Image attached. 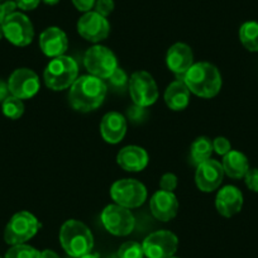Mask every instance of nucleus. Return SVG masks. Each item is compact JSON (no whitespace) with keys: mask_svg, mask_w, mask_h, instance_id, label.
<instances>
[{"mask_svg":"<svg viewBox=\"0 0 258 258\" xmlns=\"http://www.w3.org/2000/svg\"><path fill=\"white\" fill-rule=\"evenodd\" d=\"M108 93V86L103 79L93 75H84L76 79L70 88L69 101L75 110L89 113L103 104Z\"/></svg>","mask_w":258,"mask_h":258,"instance_id":"f257e3e1","label":"nucleus"},{"mask_svg":"<svg viewBox=\"0 0 258 258\" xmlns=\"http://www.w3.org/2000/svg\"><path fill=\"white\" fill-rule=\"evenodd\" d=\"M182 80L190 93L204 99L214 98L222 89V75L214 64L209 62L194 63Z\"/></svg>","mask_w":258,"mask_h":258,"instance_id":"f03ea898","label":"nucleus"},{"mask_svg":"<svg viewBox=\"0 0 258 258\" xmlns=\"http://www.w3.org/2000/svg\"><path fill=\"white\" fill-rule=\"evenodd\" d=\"M59 243L70 257L79 258L91 253L94 237L91 230L83 222L70 219L62 224L59 230Z\"/></svg>","mask_w":258,"mask_h":258,"instance_id":"7ed1b4c3","label":"nucleus"},{"mask_svg":"<svg viewBox=\"0 0 258 258\" xmlns=\"http://www.w3.org/2000/svg\"><path fill=\"white\" fill-rule=\"evenodd\" d=\"M79 75V66L69 56L54 57L49 61L43 73L44 84L53 91H62L71 88Z\"/></svg>","mask_w":258,"mask_h":258,"instance_id":"20e7f679","label":"nucleus"},{"mask_svg":"<svg viewBox=\"0 0 258 258\" xmlns=\"http://www.w3.org/2000/svg\"><path fill=\"white\" fill-rule=\"evenodd\" d=\"M110 197L114 203L126 209L141 207L147 199V188L135 178H123L111 185Z\"/></svg>","mask_w":258,"mask_h":258,"instance_id":"39448f33","label":"nucleus"},{"mask_svg":"<svg viewBox=\"0 0 258 258\" xmlns=\"http://www.w3.org/2000/svg\"><path fill=\"white\" fill-rule=\"evenodd\" d=\"M39 222L32 213L19 212L12 217L4 230V240L8 244H23L39 230Z\"/></svg>","mask_w":258,"mask_h":258,"instance_id":"423d86ee","label":"nucleus"},{"mask_svg":"<svg viewBox=\"0 0 258 258\" xmlns=\"http://www.w3.org/2000/svg\"><path fill=\"white\" fill-rule=\"evenodd\" d=\"M84 66L90 75L99 79H109L118 69V61L106 47L96 44L90 47L84 56Z\"/></svg>","mask_w":258,"mask_h":258,"instance_id":"0eeeda50","label":"nucleus"},{"mask_svg":"<svg viewBox=\"0 0 258 258\" xmlns=\"http://www.w3.org/2000/svg\"><path fill=\"white\" fill-rule=\"evenodd\" d=\"M101 223L110 234L125 237L135 229L136 219L132 212L118 204H110L101 212Z\"/></svg>","mask_w":258,"mask_h":258,"instance_id":"6e6552de","label":"nucleus"},{"mask_svg":"<svg viewBox=\"0 0 258 258\" xmlns=\"http://www.w3.org/2000/svg\"><path fill=\"white\" fill-rule=\"evenodd\" d=\"M129 94L133 103L141 108H147L158 99V88L155 79L147 71H137L129 79Z\"/></svg>","mask_w":258,"mask_h":258,"instance_id":"1a4fd4ad","label":"nucleus"},{"mask_svg":"<svg viewBox=\"0 0 258 258\" xmlns=\"http://www.w3.org/2000/svg\"><path fill=\"white\" fill-rule=\"evenodd\" d=\"M2 27H3L4 37L14 46L26 47L33 41V24L29 21L28 17L24 16L23 13L14 12V13L9 14L4 19Z\"/></svg>","mask_w":258,"mask_h":258,"instance_id":"9d476101","label":"nucleus"},{"mask_svg":"<svg viewBox=\"0 0 258 258\" xmlns=\"http://www.w3.org/2000/svg\"><path fill=\"white\" fill-rule=\"evenodd\" d=\"M178 239L170 230H157L143 240L142 247L147 258H170L177 250Z\"/></svg>","mask_w":258,"mask_h":258,"instance_id":"9b49d317","label":"nucleus"},{"mask_svg":"<svg viewBox=\"0 0 258 258\" xmlns=\"http://www.w3.org/2000/svg\"><path fill=\"white\" fill-rule=\"evenodd\" d=\"M8 86L11 95L24 100L33 98L38 93L41 83L38 75L34 71L29 69H18L9 78Z\"/></svg>","mask_w":258,"mask_h":258,"instance_id":"f8f14e48","label":"nucleus"},{"mask_svg":"<svg viewBox=\"0 0 258 258\" xmlns=\"http://www.w3.org/2000/svg\"><path fill=\"white\" fill-rule=\"evenodd\" d=\"M78 32L84 39L96 43L104 41L109 36L110 24L105 17L96 12H88L79 19Z\"/></svg>","mask_w":258,"mask_h":258,"instance_id":"ddd939ff","label":"nucleus"},{"mask_svg":"<svg viewBox=\"0 0 258 258\" xmlns=\"http://www.w3.org/2000/svg\"><path fill=\"white\" fill-rule=\"evenodd\" d=\"M223 177H224V170L222 163L218 161L209 158L205 162L198 165L195 182L199 190L204 192H212L217 190L222 183Z\"/></svg>","mask_w":258,"mask_h":258,"instance_id":"4468645a","label":"nucleus"},{"mask_svg":"<svg viewBox=\"0 0 258 258\" xmlns=\"http://www.w3.org/2000/svg\"><path fill=\"white\" fill-rule=\"evenodd\" d=\"M166 64L168 70L175 74L178 80H182L188 69L194 64V53L191 47L181 42L171 46L166 54Z\"/></svg>","mask_w":258,"mask_h":258,"instance_id":"2eb2a0df","label":"nucleus"},{"mask_svg":"<svg viewBox=\"0 0 258 258\" xmlns=\"http://www.w3.org/2000/svg\"><path fill=\"white\" fill-rule=\"evenodd\" d=\"M150 208L156 219L161 222H170L177 215L178 200L173 192L158 190L151 198Z\"/></svg>","mask_w":258,"mask_h":258,"instance_id":"dca6fc26","label":"nucleus"},{"mask_svg":"<svg viewBox=\"0 0 258 258\" xmlns=\"http://www.w3.org/2000/svg\"><path fill=\"white\" fill-rule=\"evenodd\" d=\"M39 47L47 57L63 56L69 48L68 36L58 27H49L39 36Z\"/></svg>","mask_w":258,"mask_h":258,"instance_id":"f3484780","label":"nucleus"},{"mask_svg":"<svg viewBox=\"0 0 258 258\" xmlns=\"http://www.w3.org/2000/svg\"><path fill=\"white\" fill-rule=\"evenodd\" d=\"M242 207L243 195L238 187L228 185L218 191L215 198V208L222 217H233L242 210Z\"/></svg>","mask_w":258,"mask_h":258,"instance_id":"a211bd4d","label":"nucleus"},{"mask_svg":"<svg viewBox=\"0 0 258 258\" xmlns=\"http://www.w3.org/2000/svg\"><path fill=\"white\" fill-rule=\"evenodd\" d=\"M101 137L110 145L121 142L126 133V119L118 111H110L103 116L100 123Z\"/></svg>","mask_w":258,"mask_h":258,"instance_id":"6ab92c4d","label":"nucleus"},{"mask_svg":"<svg viewBox=\"0 0 258 258\" xmlns=\"http://www.w3.org/2000/svg\"><path fill=\"white\" fill-rule=\"evenodd\" d=\"M148 162V153L138 146H126L116 155V163L128 172H140L147 167Z\"/></svg>","mask_w":258,"mask_h":258,"instance_id":"aec40b11","label":"nucleus"},{"mask_svg":"<svg viewBox=\"0 0 258 258\" xmlns=\"http://www.w3.org/2000/svg\"><path fill=\"white\" fill-rule=\"evenodd\" d=\"M165 103L171 110L181 111L187 108L190 103V90L183 80L172 81L165 91Z\"/></svg>","mask_w":258,"mask_h":258,"instance_id":"412c9836","label":"nucleus"},{"mask_svg":"<svg viewBox=\"0 0 258 258\" xmlns=\"http://www.w3.org/2000/svg\"><path fill=\"white\" fill-rule=\"evenodd\" d=\"M223 170L227 176L232 178H243L249 170V163L247 157L239 151H230L223 156Z\"/></svg>","mask_w":258,"mask_h":258,"instance_id":"4be33fe9","label":"nucleus"},{"mask_svg":"<svg viewBox=\"0 0 258 258\" xmlns=\"http://www.w3.org/2000/svg\"><path fill=\"white\" fill-rule=\"evenodd\" d=\"M213 142L208 137H199L194 141L192 145L190 147V155L191 160L195 165H200V163L205 162L209 160L210 156L213 153Z\"/></svg>","mask_w":258,"mask_h":258,"instance_id":"5701e85b","label":"nucleus"},{"mask_svg":"<svg viewBox=\"0 0 258 258\" xmlns=\"http://www.w3.org/2000/svg\"><path fill=\"white\" fill-rule=\"evenodd\" d=\"M239 39L245 49L258 52V23L245 22L239 28Z\"/></svg>","mask_w":258,"mask_h":258,"instance_id":"b1692460","label":"nucleus"},{"mask_svg":"<svg viewBox=\"0 0 258 258\" xmlns=\"http://www.w3.org/2000/svg\"><path fill=\"white\" fill-rule=\"evenodd\" d=\"M2 110L3 114L9 119H19L24 113V104L22 99L16 98L13 95H9L6 100L2 103Z\"/></svg>","mask_w":258,"mask_h":258,"instance_id":"393cba45","label":"nucleus"},{"mask_svg":"<svg viewBox=\"0 0 258 258\" xmlns=\"http://www.w3.org/2000/svg\"><path fill=\"white\" fill-rule=\"evenodd\" d=\"M41 252L36 248L27 244H16L9 248L6 253V258H39Z\"/></svg>","mask_w":258,"mask_h":258,"instance_id":"a878e982","label":"nucleus"},{"mask_svg":"<svg viewBox=\"0 0 258 258\" xmlns=\"http://www.w3.org/2000/svg\"><path fill=\"white\" fill-rule=\"evenodd\" d=\"M116 255L119 258H143L145 252L142 244L138 242H125L120 245Z\"/></svg>","mask_w":258,"mask_h":258,"instance_id":"bb28decb","label":"nucleus"},{"mask_svg":"<svg viewBox=\"0 0 258 258\" xmlns=\"http://www.w3.org/2000/svg\"><path fill=\"white\" fill-rule=\"evenodd\" d=\"M109 83H110L111 86L116 89H123L124 86L128 84V78H126V74L124 73L121 69H116L113 73V75L108 79Z\"/></svg>","mask_w":258,"mask_h":258,"instance_id":"cd10ccee","label":"nucleus"},{"mask_svg":"<svg viewBox=\"0 0 258 258\" xmlns=\"http://www.w3.org/2000/svg\"><path fill=\"white\" fill-rule=\"evenodd\" d=\"M160 187L163 191L173 192V190L177 187V177H176V175L171 172L165 173L160 180Z\"/></svg>","mask_w":258,"mask_h":258,"instance_id":"c85d7f7f","label":"nucleus"},{"mask_svg":"<svg viewBox=\"0 0 258 258\" xmlns=\"http://www.w3.org/2000/svg\"><path fill=\"white\" fill-rule=\"evenodd\" d=\"M213 150L220 156H225L232 151V145L225 137H217L213 141Z\"/></svg>","mask_w":258,"mask_h":258,"instance_id":"c756f323","label":"nucleus"},{"mask_svg":"<svg viewBox=\"0 0 258 258\" xmlns=\"http://www.w3.org/2000/svg\"><path fill=\"white\" fill-rule=\"evenodd\" d=\"M114 11V2L113 0H96L95 12L103 17H108Z\"/></svg>","mask_w":258,"mask_h":258,"instance_id":"7c9ffc66","label":"nucleus"},{"mask_svg":"<svg viewBox=\"0 0 258 258\" xmlns=\"http://www.w3.org/2000/svg\"><path fill=\"white\" fill-rule=\"evenodd\" d=\"M244 181L249 190L258 192V168H249L245 173Z\"/></svg>","mask_w":258,"mask_h":258,"instance_id":"2f4dec72","label":"nucleus"},{"mask_svg":"<svg viewBox=\"0 0 258 258\" xmlns=\"http://www.w3.org/2000/svg\"><path fill=\"white\" fill-rule=\"evenodd\" d=\"M73 3L78 11L88 13L95 7L96 0H73Z\"/></svg>","mask_w":258,"mask_h":258,"instance_id":"473e14b6","label":"nucleus"},{"mask_svg":"<svg viewBox=\"0 0 258 258\" xmlns=\"http://www.w3.org/2000/svg\"><path fill=\"white\" fill-rule=\"evenodd\" d=\"M18 8H21L22 11H33L38 7L39 2L41 0H14Z\"/></svg>","mask_w":258,"mask_h":258,"instance_id":"72a5a7b5","label":"nucleus"},{"mask_svg":"<svg viewBox=\"0 0 258 258\" xmlns=\"http://www.w3.org/2000/svg\"><path fill=\"white\" fill-rule=\"evenodd\" d=\"M9 93H11V91H9L8 83L0 80V103H3V101L8 98Z\"/></svg>","mask_w":258,"mask_h":258,"instance_id":"f704fd0d","label":"nucleus"},{"mask_svg":"<svg viewBox=\"0 0 258 258\" xmlns=\"http://www.w3.org/2000/svg\"><path fill=\"white\" fill-rule=\"evenodd\" d=\"M39 258H59V255L56 252L51 249H44L41 252V257Z\"/></svg>","mask_w":258,"mask_h":258,"instance_id":"c9c22d12","label":"nucleus"},{"mask_svg":"<svg viewBox=\"0 0 258 258\" xmlns=\"http://www.w3.org/2000/svg\"><path fill=\"white\" fill-rule=\"evenodd\" d=\"M7 17H8V13L6 11V7H4V4H0V24H3Z\"/></svg>","mask_w":258,"mask_h":258,"instance_id":"e433bc0d","label":"nucleus"},{"mask_svg":"<svg viewBox=\"0 0 258 258\" xmlns=\"http://www.w3.org/2000/svg\"><path fill=\"white\" fill-rule=\"evenodd\" d=\"M79 258H99L98 254H94V253H88V254L85 255H81V257Z\"/></svg>","mask_w":258,"mask_h":258,"instance_id":"4c0bfd02","label":"nucleus"},{"mask_svg":"<svg viewBox=\"0 0 258 258\" xmlns=\"http://www.w3.org/2000/svg\"><path fill=\"white\" fill-rule=\"evenodd\" d=\"M44 3L48 4V6H56L57 3H58L59 0H43Z\"/></svg>","mask_w":258,"mask_h":258,"instance_id":"58836bf2","label":"nucleus"},{"mask_svg":"<svg viewBox=\"0 0 258 258\" xmlns=\"http://www.w3.org/2000/svg\"><path fill=\"white\" fill-rule=\"evenodd\" d=\"M4 37V33H3V27H2V24H0V39L3 38Z\"/></svg>","mask_w":258,"mask_h":258,"instance_id":"ea45409f","label":"nucleus"},{"mask_svg":"<svg viewBox=\"0 0 258 258\" xmlns=\"http://www.w3.org/2000/svg\"><path fill=\"white\" fill-rule=\"evenodd\" d=\"M106 258H119V257L116 254H111V255H109V257H106Z\"/></svg>","mask_w":258,"mask_h":258,"instance_id":"a19ab883","label":"nucleus"},{"mask_svg":"<svg viewBox=\"0 0 258 258\" xmlns=\"http://www.w3.org/2000/svg\"><path fill=\"white\" fill-rule=\"evenodd\" d=\"M170 258H177V257H173V255H172V257H170Z\"/></svg>","mask_w":258,"mask_h":258,"instance_id":"79ce46f5","label":"nucleus"},{"mask_svg":"<svg viewBox=\"0 0 258 258\" xmlns=\"http://www.w3.org/2000/svg\"><path fill=\"white\" fill-rule=\"evenodd\" d=\"M0 2H2V0H0Z\"/></svg>","mask_w":258,"mask_h":258,"instance_id":"37998d69","label":"nucleus"},{"mask_svg":"<svg viewBox=\"0 0 258 258\" xmlns=\"http://www.w3.org/2000/svg\"><path fill=\"white\" fill-rule=\"evenodd\" d=\"M0 258H2V257H0Z\"/></svg>","mask_w":258,"mask_h":258,"instance_id":"c03bdc74","label":"nucleus"}]
</instances>
